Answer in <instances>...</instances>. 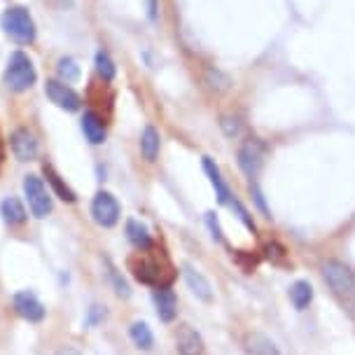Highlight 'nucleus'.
Listing matches in <instances>:
<instances>
[{"label":"nucleus","mask_w":355,"mask_h":355,"mask_svg":"<svg viewBox=\"0 0 355 355\" xmlns=\"http://www.w3.org/2000/svg\"><path fill=\"white\" fill-rule=\"evenodd\" d=\"M24 194L28 199V208L35 218H47L52 213V196H49L47 187L37 175L24 178Z\"/></svg>","instance_id":"nucleus-6"},{"label":"nucleus","mask_w":355,"mask_h":355,"mask_svg":"<svg viewBox=\"0 0 355 355\" xmlns=\"http://www.w3.org/2000/svg\"><path fill=\"white\" fill-rule=\"evenodd\" d=\"M0 213H3V220L12 227L24 225L28 218L26 208H24V204L17 199V196H8V199H3V204H0Z\"/></svg>","instance_id":"nucleus-17"},{"label":"nucleus","mask_w":355,"mask_h":355,"mask_svg":"<svg viewBox=\"0 0 355 355\" xmlns=\"http://www.w3.org/2000/svg\"><path fill=\"white\" fill-rule=\"evenodd\" d=\"M175 346L180 355H204V339H201V334L189 325L178 327Z\"/></svg>","instance_id":"nucleus-12"},{"label":"nucleus","mask_w":355,"mask_h":355,"mask_svg":"<svg viewBox=\"0 0 355 355\" xmlns=\"http://www.w3.org/2000/svg\"><path fill=\"white\" fill-rule=\"evenodd\" d=\"M107 266H110V271H107V274H110V281H112V285H115V293H117L119 297H129V295H131V290H129V285H126V281L117 274V269H115V266H112L110 262H107Z\"/></svg>","instance_id":"nucleus-26"},{"label":"nucleus","mask_w":355,"mask_h":355,"mask_svg":"<svg viewBox=\"0 0 355 355\" xmlns=\"http://www.w3.org/2000/svg\"><path fill=\"white\" fill-rule=\"evenodd\" d=\"M206 85L213 89V92H227V89L232 87V80L230 75H225L222 71H218V68H206Z\"/></svg>","instance_id":"nucleus-24"},{"label":"nucleus","mask_w":355,"mask_h":355,"mask_svg":"<svg viewBox=\"0 0 355 355\" xmlns=\"http://www.w3.org/2000/svg\"><path fill=\"white\" fill-rule=\"evenodd\" d=\"M320 271L334 295H341V297L355 295V274L351 271V266H346L344 262H337V259H329V262L322 264Z\"/></svg>","instance_id":"nucleus-5"},{"label":"nucleus","mask_w":355,"mask_h":355,"mask_svg":"<svg viewBox=\"0 0 355 355\" xmlns=\"http://www.w3.org/2000/svg\"><path fill=\"white\" fill-rule=\"evenodd\" d=\"M44 94H47V98L52 101L56 107H61V110H68V112H75L80 110V96L73 92L71 87L66 85V82H59V80H47V85H44Z\"/></svg>","instance_id":"nucleus-8"},{"label":"nucleus","mask_w":355,"mask_h":355,"mask_svg":"<svg viewBox=\"0 0 355 355\" xmlns=\"http://www.w3.org/2000/svg\"><path fill=\"white\" fill-rule=\"evenodd\" d=\"M230 206L234 208V211H236V215H239V220H241V222H243V225H245V227H248V230H250V232H255V222H252V218H250V215H248V211H245V208H243V206H241V201H236V199H232V201H230Z\"/></svg>","instance_id":"nucleus-28"},{"label":"nucleus","mask_w":355,"mask_h":355,"mask_svg":"<svg viewBox=\"0 0 355 355\" xmlns=\"http://www.w3.org/2000/svg\"><path fill=\"white\" fill-rule=\"evenodd\" d=\"M250 192H252V196H255L259 211H262V213L266 215V218H271V215H269V208H266V204H264V196H262V192H259V187L255 185V182H250Z\"/></svg>","instance_id":"nucleus-30"},{"label":"nucleus","mask_w":355,"mask_h":355,"mask_svg":"<svg viewBox=\"0 0 355 355\" xmlns=\"http://www.w3.org/2000/svg\"><path fill=\"white\" fill-rule=\"evenodd\" d=\"M204 171H206V175L211 178V185L215 187V196H218L220 204H230L232 192H230V187H227L225 178H222V173H220L218 164H215L211 157H204Z\"/></svg>","instance_id":"nucleus-14"},{"label":"nucleus","mask_w":355,"mask_h":355,"mask_svg":"<svg viewBox=\"0 0 355 355\" xmlns=\"http://www.w3.org/2000/svg\"><path fill=\"white\" fill-rule=\"evenodd\" d=\"M54 355H82V353L78 351V348H73V346H61Z\"/></svg>","instance_id":"nucleus-31"},{"label":"nucleus","mask_w":355,"mask_h":355,"mask_svg":"<svg viewBox=\"0 0 355 355\" xmlns=\"http://www.w3.org/2000/svg\"><path fill=\"white\" fill-rule=\"evenodd\" d=\"M12 304H15V311L19 318L28 320V322H40L44 318V306L37 297L31 293V290H21L12 297Z\"/></svg>","instance_id":"nucleus-9"},{"label":"nucleus","mask_w":355,"mask_h":355,"mask_svg":"<svg viewBox=\"0 0 355 355\" xmlns=\"http://www.w3.org/2000/svg\"><path fill=\"white\" fill-rule=\"evenodd\" d=\"M155 306H157V315H159L162 322H173L178 315V297L173 290L168 288H155Z\"/></svg>","instance_id":"nucleus-11"},{"label":"nucleus","mask_w":355,"mask_h":355,"mask_svg":"<svg viewBox=\"0 0 355 355\" xmlns=\"http://www.w3.org/2000/svg\"><path fill=\"white\" fill-rule=\"evenodd\" d=\"M42 173H44V178H47L49 185H52L54 194L59 196L61 201H68V204H75V201H78V194H75V189H71V187L66 185V182L61 180V175L56 173V168L52 166V164H44Z\"/></svg>","instance_id":"nucleus-16"},{"label":"nucleus","mask_w":355,"mask_h":355,"mask_svg":"<svg viewBox=\"0 0 355 355\" xmlns=\"http://www.w3.org/2000/svg\"><path fill=\"white\" fill-rule=\"evenodd\" d=\"M56 71H59V78L66 82H78L80 80V66L75 63L71 56H61L59 63H56Z\"/></svg>","instance_id":"nucleus-23"},{"label":"nucleus","mask_w":355,"mask_h":355,"mask_svg":"<svg viewBox=\"0 0 355 355\" xmlns=\"http://www.w3.org/2000/svg\"><path fill=\"white\" fill-rule=\"evenodd\" d=\"M148 8H150V19L157 17V3L155 0H148Z\"/></svg>","instance_id":"nucleus-32"},{"label":"nucleus","mask_w":355,"mask_h":355,"mask_svg":"<svg viewBox=\"0 0 355 355\" xmlns=\"http://www.w3.org/2000/svg\"><path fill=\"white\" fill-rule=\"evenodd\" d=\"M266 155H269V148H266V143L262 141V138H245L243 143H241L239 148V168L243 171L248 178H257V173L262 171L264 162H266Z\"/></svg>","instance_id":"nucleus-4"},{"label":"nucleus","mask_w":355,"mask_h":355,"mask_svg":"<svg viewBox=\"0 0 355 355\" xmlns=\"http://www.w3.org/2000/svg\"><path fill=\"white\" fill-rule=\"evenodd\" d=\"M5 159V148H3V138H0V164Z\"/></svg>","instance_id":"nucleus-33"},{"label":"nucleus","mask_w":355,"mask_h":355,"mask_svg":"<svg viewBox=\"0 0 355 355\" xmlns=\"http://www.w3.org/2000/svg\"><path fill=\"white\" fill-rule=\"evenodd\" d=\"M129 337L136 344V348H143V351H150L152 344H155V337H152V329L148 327V322H133L129 329Z\"/></svg>","instance_id":"nucleus-22"},{"label":"nucleus","mask_w":355,"mask_h":355,"mask_svg":"<svg viewBox=\"0 0 355 355\" xmlns=\"http://www.w3.org/2000/svg\"><path fill=\"white\" fill-rule=\"evenodd\" d=\"M10 145H12V152H15V157L19 162H33L37 157V150H40L37 148L35 136L28 129H17L12 133Z\"/></svg>","instance_id":"nucleus-10"},{"label":"nucleus","mask_w":355,"mask_h":355,"mask_svg":"<svg viewBox=\"0 0 355 355\" xmlns=\"http://www.w3.org/2000/svg\"><path fill=\"white\" fill-rule=\"evenodd\" d=\"M96 73H98V78L103 80V82H112V80H115L117 68H115V63H112V59L105 52L96 54Z\"/></svg>","instance_id":"nucleus-25"},{"label":"nucleus","mask_w":355,"mask_h":355,"mask_svg":"<svg viewBox=\"0 0 355 355\" xmlns=\"http://www.w3.org/2000/svg\"><path fill=\"white\" fill-rule=\"evenodd\" d=\"M290 302L295 304L297 311H304L313 302V288H311L309 281H297L293 288H290Z\"/></svg>","instance_id":"nucleus-21"},{"label":"nucleus","mask_w":355,"mask_h":355,"mask_svg":"<svg viewBox=\"0 0 355 355\" xmlns=\"http://www.w3.org/2000/svg\"><path fill=\"white\" fill-rule=\"evenodd\" d=\"M3 28L19 44H31L35 40V21L26 8H10L3 15Z\"/></svg>","instance_id":"nucleus-2"},{"label":"nucleus","mask_w":355,"mask_h":355,"mask_svg":"<svg viewBox=\"0 0 355 355\" xmlns=\"http://www.w3.org/2000/svg\"><path fill=\"white\" fill-rule=\"evenodd\" d=\"M185 281H187V288L199 297L201 302H211L213 300V288L211 283L206 281L199 271H194L192 266H185Z\"/></svg>","instance_id":"nucleus-18"},{"label":"nucleus","mask_w":355,"mask_h":355,"mask_svg":"<svg viewBox=\"0 0 355 355\" xmlns=\"http://www.w3.org/2000/svg\"><path fill=\"white\" fill-rule=\"evenodd\" d=\"M129 269L136 281H141L143 285H152V288H166L173 281V271H168V266L157 257L145 255V250L129 259Z\"/></svg>","instance_id":"nucleus-1"},{"label":"nucleus","mask_w":355,"mask_h":355,"mask_svg":"<svg viewBox=\"0 0 355 355\" xmlns=\"http://www.w3.org/2000/svg\"><path fill=\"white\" fill-rule=\"evenodd\" d=\"M92 215L96 220V225L107 230V227H115L119 222L122 208H119V201L110 192H96L92 201Z\"/></svg>","instance_id":"nucleus-7"},{"label":"nucleus","mask_w":355,"mask_h":355,"mask_svg":"<svg viewBox=\"0 0 355 355\" xmlns=\"http://www.w3.org/2000/svg\"><path fill=\"white\" fill-rule=\"evenodd\" d=\"M243 344H245L248 355H283L281 351H278V346L274 344V341L262 332H250Z\"/></svg>","instance_id":"nucleus-15"},{"label":"nucleus","mask_w":355,"mask_h":355,"mask_svg":"<svg viewBox=\"0 0 355 355\" xmlns=\"http://www.w3.org/2000/svg\"><path fill=\"white\" fill-rule=\"evenodd\" d=\"M159 148H162V138H159V131L155 126H145L143 129V136H141V152L148 162H155L159 157Z\"/></svg>","instance_id":"nucleus-20"},{"label":"nucleus","mask_w":355,"mask_h":355,"mask_svg":"<svg viewBox=\"0 0 355 355\" xmlns=\"http://www.w3.org/2000/svg\"><path fill=\"white\" fill-rule=\"evenodd\" d=\"M126 236H129V241L138 250L152 248V236H150L148 227H145L141 220H133V218L126 220Z\"/></svg>","instance_id":"nucleus-19"},{"label":"nucleus","mask_w":355,"mask_h":355,"mask_svg":"<svg viewBox=\"0 0 355 355\" xmlns=\"http://www.w3.org/2000/svg\"><path fill=\"white\" fill-rule=\"evenodd\" d=\"M82 133H85V138L92 145H101L105 143V122L101 119L94 110H87L85 115H82Z\"/></svg>","instance_id":"nucleus-13"},{"label":"nucleus","mask_w":355,"mask_h":355,"mask_svg":"<svg viewBox=\"0 0 355 355\" xmlns=\"http://www.w3.org/2000/svg\"><path fill=\"white\" fill-rule=\"evenodd\" d=\"M5 85L12 92H26L35 85V68L33 61L24 52H15L10 56L8 68H5Z\"/></svg>","instance_id":"nucleus-3"},{"label":"nucleus","mask_w":355,"mask_h":355,"mask_svg":"<svg viewBox=\"0 0 355 355\" xmlns=\"http://www.w3.org/2000/svg\"><path fill=\"white\" fill-rule=\"evenodd\" d=\"M206 222H208V230L213 232V239L222 241V230H220V222L215 218V213H206Z\"/></svg>","instance_id":"nucleus-29"},{"label":"nucleus","mask_w":355,"mask_h":355,"mask_svg":"<svg viewBox=\"0 0 355 355\" xmlns=\"http://www.w3.org/2000/svg\"><path fill=\"white\" fill-rule=\"evenodd\" d=\"M220 126L230 138H236V136H241V131H243V124L239 122V117H222Z\"/></svg>","instance_id":"nucleus-27"}]
</instances>
